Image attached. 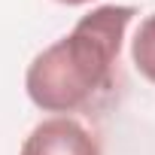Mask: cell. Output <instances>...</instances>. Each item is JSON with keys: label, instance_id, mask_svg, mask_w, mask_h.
Segmentation results:
<instances>
[{"label": "cell", "instance_id": "obj_1", "mask_svg": "<svg viewBox=\"0 0 155 155\" xmlns=\"http://www.w3.org/2000/svg\"><path fill=\"white\" fill-rule=\"evenodd\" d=\"M134 15V6L116 3L82 15L64 40L31 61L25 76L31 101L43 113H76L91 107L97 94L113 88V67Z\"/></svg>", "mask_w": 155, "mask_h": 155}, {"label": "cell", "instance_id": "obj_2", "mask_svg": "<svg viewBox=\"0 0 155 155\" xmlns=\"http://www.w3.org/2000/svg\"><path fill=\"white\" fill-rule=\"evenodd\" d=\"M21 155H101L94 137L67 116L40 122L21 146Z\"/></svg>", "mask_w": 155, "mask_h": 155}, {"label": "cell", "instance_id": "obj_3", "mask_svg": "<svg viewBox=\"0 0 155 155\" xmlns=\"http://www.w3.org/2000/svg\"><path fill=\"white\" fill-rule=\"evenodd\" d=\"M131 58L137 64V70L146 76L149 82H155V12L140 25L134 46H131Z\"/></svg>", "mask_w": 155, "mask_h": 155}, {"label": "cell", "instance_id": "obj_4", "mask_svg": "<svg viewBox=\"0 0 155 155\" xmlns=\"http://www.w3.org/2000/svg\"><path fill=\"white\" fill-rule=\"evenodd\" d=\"M58 3H67V6H82V3H88V0H58Z\"/></svg>", "mask_w": 155, "mask_h": 155}]
</instances>
